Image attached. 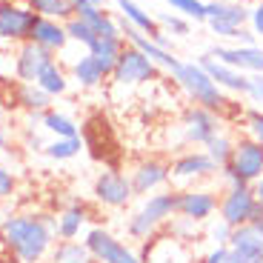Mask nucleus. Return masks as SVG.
<instances>
[{"label": "nucleus", "instance_id": "f257e3e1", "mask_svg": "<svg viewBox=\"0 0 263 263\" xmlns=\"http://www.w3.org/2000/svg\"><path fill=\"white\" fill-rule=\"evenodd\" d=\"M0 229L6 235L12 263H46L58 243L54 215L49 212H9L0 220Z\"/></svg>", "mask_w": 263, "mask_h": 263}, {"label": "nucleus", "instance_id": "f03ea898", "mask_svg": "<svg viewBox=\"0 0 263 263\" xmlns=\"http://www.w3.org/2000/svg\"><path fill=\"white\" fill-rule=\"evenodd\" d=\"M172 80L183 89V95L192 100L195 106H203L209 112L220 115V118H240L243 106L229 100V95L203 72V66L197 60H180V66L172 72Z\"/></svg>", "mask_w": 263, "mask_h": 263}, {"label": "nucleus", "instance_id": "7ed1b4c3", "mask_svg": "<svg viewBox=\"0 0 263 263\" xmlns=\"http://www.w3.org/2000/svg\"><path fill=\"white\" fill-rule=\"evenodd\" d=\"M175 215H178V189H163L155 195L138 197V206L129 209L123 220L126 237L135 243H146L155 235H160Z\"/></svg>", "mask_w": 263, "mask_h": 263}, {"label": "nucleus", "instance_id": "20e7f679", "mask_svg": "<svg viewBox=\"0 0 263 263\" xmlns=\"http://www.w3.org/2000/svg\"><path fill=\"white\" fill-rule=\"evenodd\" d=\"M172 189H189V186H206L220 178V166L209 158L206 149H183L169 160Z\"/></svg>", "mask_w": 263, "mask_h": 263}, {"label": "nucleus", "instance_id": "39448f33", "mask_svg": "<svg viewBox=\"0 0 263 263\" xmlns=\"http://www.w3.org/2000/svg\"><path fill=\"white\" fill-rule=\"evenodd\" d=\"M257 178H263V146L249 135H237L232 160L220 169L217 180H223V186H252Z\"/></svg>", "mask_w": 263, "mask_h": 263}, {"label": "nucleus", "instance_id": "423d86ee", "mask_svg": "<svg viewBox=\"0 0 263 263\" xmlns=\"http://www.w3.org/2000/svg\"><path fill=\"white\" fill-rule=\"evenodd\" d=\"M83 243L95 255L98 263H143L135 243L118 237L106 226H89V232L83 235Z\"/></svg>", "mask_w": 263, "mask_h": 263}, {"label": "nucleus", "instance_id": "0eeeda50", "mask_svg": "<svg viewBox=\"0 0 263 263\" xmlns=\"http://www.w3.org/2000/svg\"><path fill=\"white\" fill-rule=\"evenodd\" d=\"M226 129V120L220 115L209 112L203 106H186L183 112H180V146L192 149V146H200L203 149L212 138H217L220 132Z\"/></svg>", "mask_w": 263, "mask_h": 263}, {"label": "nucleus", "instance_id": "6e6552de", "mask_svg": "<svg viewBox=\"0 0 263 263\" xmlns=\"http://www.w3.org/2000/svg\"><path fill=\"white\" fill-rule=\"evenodd\" d=\"M160 72H163V69H160L158 63H152V60L146 58L140 49H135V46H129V43H126V49L120 52V58H118V63H115L109 80H112L115 86L132 89V86H143V83L158 80Z\"/></svg>", "mask_w": 263, "mask_h": 263}, {"label": "nucleus", "instance_id": "1a4fd4ad", "mask_svg": "<svg viewBox=\"0 0 263 263\" xmlns=\"http://www.w3.org/2000/svg\"><path fill=\"white\" fill-rule=\"evenodd\" d=\"M92 195L103 209H112V212H123L135 203V192H132L129 183V175L120 169H100L92 180Z\"/></svg>", "mask_w": 263, "mask_h": 263}, {"label": "nucleus", "instance_id": "9d476101", "mask_svg": "<svg viewBox=\"0 0 263 263\" xmlns=\"http://www.w3.org/2000/svg\"><path fill=\"white\" fill-rule=\"evenodd\" d=\"M257 212H260V206L252 195V186H223L220 206H217V217L223 223H229L232 229H240L255 220Z\"/></svg>", "mask_w": 263, "mask_h": 263}, {"label": "nucleus", "instance_id": "9b49d317", "mask_svg": "<svg viewBox=\"0 0 263 263\" xmlns=\"http://www.w3.org/2000/svg\"><path fill=\"white\" fill-rule=\"evenodd\" d=\"M37 23V14L20 3V0H0V43L20 46L32 37V29Z\"/></svg>", "mask_w": 263, "mask_h": 263}, {"label": "nucleus", "instance_id": "f8f14e48", "mask_svg": "<svg viewBox=\"0 0 263 263\" xmlns=\"http://www.w3.org/2000/svg\"><path fill=\"white\" fill-rule=\"evenodd\" d=\"M129 175V183L135 197H146L155 195V192L172 189V178H169V160L163 158H140L132 163V169L126 172Z\"/></svg>", "mask_w": 263, "mask_h": 263}, {"label": "nucleus", "instance_id": "ddd939ff", "mask_svg": "<svg viewBox=\"0 0 263 263\" xmlns=\"http://www.w3.org/2000/svg\"><path fill=\"white\" fill-rule=\"evenodd\" d=\"M217 206H220V192L206 186H189V189H178V215L189 217L195 223H209L212 217H217Z\"/></svg>", "mask_w": 263, "mask_h": 263}, {"label": "nucleus", "instance_id": "4468645a", "mask_svg": "<svg viewBox=\"0 0 263 263\" xmlns=\"http://www.w3.org/2000/svg\"><path fill=\"white\" fill-rule=\"evenodd\" d=\"M54 58H58L54 52L37 46V43H32V40L20 43L17 52H14V58H12L14 80H17V83H34V80L40 78V72H43Z\"/></svg>", "mask_w": 263, "mask_h": 263}, {"label": "nucleus", "instance_id": "2eb2a0df", "mask_svg": "<svg viewBox=\"0 0 263 263\" xmlns=\"http://www.w3.org/2000/svg\"><path fill=\"white\" fill-rule=\"evenodd\" d=\"M197 63L203 66V72L209 74V78L215 80L223 92H229V95H246V98L252 95V74H243V72H237V69H232V66L220 63V60L212 58L209 52L200 54V58H197Z\"/></svg>", "mask_w": 263, "mask_h": 263}, {"label": "nucleus", "instance_id": "dca6fc26", "mask_svg": "<svg viewBox=\"0 0 263 263\" xmlns=\"http://www.w3.org/2000/svg\"><path fill=\"white\" fill-rule=\"evenodd\" d=\"M89 220H92V209L86 200H72L54 215V235L58 240H78L89 232Z\"/></svg>", "mask_w": 263, "mask_h": 263}, {"label": "nucleus", "instance_id": "f3484780", "mask_svg": "<svg viewBox=\"0 0 263 263\" xmlns=\"http://www.w3.org/2000/svg\"><path fill=\"white\" fill-rule=\"evenodd\" d=\"M209 54L243 74H263V49L260 46H235V43L232 46H212Z\"/></svg>", "mask_w": 263, "mask_h": 263}, {"label": "nucleus", "instance_id": "a211bd4d", "mask_svg": "<svg viewBox=\"0 0 263 263\" xmlns=\"http://www.w3.org/2000/svg\"><path fill=\"white\" fill-rule=\"evenodd\" d=\"M143 263H192V246H183L178 240H172L166 232L155 235L152 240H146V252H140Z\"/></svg>", "mask_w": 263, "mask_h": 263}, {"label": "nucleus", "instance_id": "6ab92c4d", "mask_svg": "<svg viewBox=\"0 0 263 263\" xmlns=\"http://www.w3.org/2000/svg\"><path fill=\"white\" fill-rule=\"evenodd\" d=\"M249 23V6L243 3H232V0H206V26H246Z\"/></svg>", "mask_w": 263, "mask_h": 263}, {"label": "nucleus", "instance_id": "aec40b11", "mask_svg": "<svg viewBox=\"0 0 263 263\" xmlns=\"http://www.w3.org/2000/svg\"><path fill=\"white\" fill-rule=\"evenodd\" d=\"M29 40L37 43V46H43V49H49V52H54V54L69 46V34H66L63 20H52V17H37Z\"/></svg>", "mask_w": 263, "mask_h": 263}, {"label": "nucleus", "instance_id": "412c9836", "mask_svg": "<svg viewBox=\"0 0 263 263\" xmlns=\"http://www.w3.org/2000/svg\"><path fill=\"white\" fill-rule=\"evenodd\" d=\"M69 78H72L80 89H98L103 80H109V72L103 69V63H100L98 58H92V54L86 52V54H80V58L72 63Z\"/></svg>", "mask_w": 263, "mask_h": 263}, {"label": "nucleus", "instance_id": "4be33fe9", "mask_svg": "<svg viewBox=\"0 0 263 263\" xmlns=\"http://www.w3.org/2000/svg\"><path fill=\"white\" fill-rule=\"evenodd\" d=\"M12 98H14V106L23 109L26 115H43L46 109H52V98L37 83H17Z\"/></svg>", "mask_w": 263, "mask_h": 263}, {"label": "nucleus", "instance_id": "5701e85b", "mask_svg": "<svg viewBox=\"0 0 263 263\" xmlns=\"http://www.w3.org/2000/svg\"><path fill=\"white\" fill-rule=\"evenodd\" d=\"M115 6H118L120 17L126 20V23H132L135 29H140L143 34H149V37H155V34L160 32V23L158 17H152L149 12H146L140 3H135V0H115Z\"/></svg>", "mask_w": 263, "mask_h": 263}, {"label": "nucleus", "instance_id": "b1692460", "mask_svg": "<svg viewBox=\"0 0 263 263\" xmlns=\"http://www.w3.org/2000/svg\"><path fill=\"white\" fill-rule=\"evenodd\" d=\"M126 49V40L120 37H109V34H98V37L92 40V46L86 49V52L92 54V58H98L100 63H103V69L109 74H112V69H115V63H118V58H120V52Z\"/></svg>", "mask_w": 263, "mask_h": 263}, {"label": "nucleus", "instance_id": "393cba45", "mask_svg": "<svg viewBox=\"0 0 263 263\" xmlns=\"http://www.w3.org/2000/svg\"><path fill=\"white\" fill-rule=\"evenodd\" d=\"M46 263H98V260L86 249L83 240H58L49 252Z\"/></svg>", "mask_w": 263, "mask_h": 263}, {"label": "nucleus", "instance_id": "a878e982", "mask_svg": "<svg viewBox=\"0 0 263 263\" xmlns=\"http://www.w3.org/2000/svg\"><path fill=\"white\" fill-rule=\"evenodd\" d=\"M163 232L172 237V240H178V243H183V246H192V249L203 240V223H195V220L180 217V215L172 217Z\"/></svg>", "mask_w": 263, "mask_h": 263}, {"label": "nucleus", "instance_id": "bb28decb", "mask_svg": "<svg viewBox=\"0 0 263 263\" xmlns=\"http://www.w3.org/2000/svg\"><path fill=\"white\" fill-rule=\"evenodd\" d=\"M69 80H72V78H69V72H66L63 66L58 63V58H54L52 63H49L43 72H40V78L34 80V83H37L40 89H43V92H46L49 98L54 100V98H60V95L69 92Z\"/></svg>", "mask_w": 263, "mask_h": 263}, {"label": "nucleus", "instance_id": "cd10ccee", "mask_svg": "<svg viewBox=\"0 0 263 263\" xmlns=\"http://www.w3.org/2000/svg\"><path fill=\"white\" fill-rule=\"evenodd\" d=\"M37 120L43 126V132H49L52 138H80V126L58 109H46L43 115H37Z\"/></svg>", "mask_w": 263, "mask_h": 263}, {"label": "nucleus", "instance_id": "c85d7f7f", "mask_svg": "<svg viewBox=\"0 0 263 263\" xmlns=\"http://www.w3.org/2000/svg\"><path fill=\"white\" fill-rule=\"evenodd\" d=\"M83 138H52L46 143V149H43V155H46L49 160H54V163H66V160L78 158L80 152H83Z\"/></svg>", "mask_w": 263, "mask_h": 263}, {"label": "nucleus", "instance_id": "c756f323", "mask_svg": "<svg viewBox=\"0 0 263 263\" xmlns=\"http://www.w3.org/2000/svg\"><path fill=\"white\" fill-rule=\"evenodd\" d=\"M20 3H26L37 17H52V20H63V23L72 17V6L66 0H20Z\"/></svg>", "mask_w": 263, "mask_h": 263}, {"label": "nucleus", "instance_id": "7c9ffc66", "mask_svg": "<svg viewBox=\"0 0 263 263\" xmlns=\"http://www.w3.org/2000/svg\"><path fill=\"white\" fill-rule=\"evenodd\" d=\"M206 152H209V158L215 160L217 166H220V169H223L226 163H229L232 160V152H235V138H232L229 132H220V135H217V138H212L209 143L203 146Z\"/></svg>", "mask_w": 263, "mask_h": 263}, {"label": "nucleus", "instance_id": "2f4dec72", "mask_svg": "<svg viewBox=\"0 0 263 263\" xmlns=\"http://www.w3.org/2000/svg\"><path fill=\"white\" fill-rule=\"evenodd\" d=\"M163 3H169L172 12L180 14V17L206 23V0H163Z\"/></svg>", "mask_w": 263, "mask_h": 263}, {"label": "nucleus", "instance_id": "473e14b6", "mask_svg": "<svg viewBox=\"0 0 263 263\" xmlns=\"http://www.w3.org/2000/svg\"><path fill=\"white\" fill-rule=\"evenodd\" d=\"M63 26H66V34H69V43H80L83 49H89V46H92V40L98 37V34H95V29L89 26L86 20L74 17V14L66 20Z\"/></svg>", "mask_w": 263, "mask_h": 263}, {"label": "nucleus", "instance_id": "72a5a7b5", "mask_svg": "<svg viewBox=\"0 0 263 263\" xmlns=\"http://www.w3.org/2000/svg\"><path fill=\"white\" fill-rule=\"evenodd\" d=\"M232 226L223 223L220 217H212L209 223H203V240H209V246H229Z\"/></svg>", "mask_w": 263, "mask_h": 263}, {"label": "nucleus", "instance_id": "f704fd0d", "mask_svg": "<svg viewBox=\"0 0 263 263\" xmlns=\"http://www.w3.org/2000/svg\"><path fill=\"white\" fill-rule=\"evenodd\" d=\"M243 126H246V135L252 140L263 146V109H243Z\"/></svg>", "mask_w": 263, "mask_h": 263}, {"label": "nucleus", "instance_id": "c9c22d12", "mask_svg": "<svg viewBox=\"0 0 263 263\" xmlns=\"http://www.w3.org/2000/svg\"><path fill=\"white\" fill-rule=\"evenodd\" d=\"M158 23H160L163 29H169L175 37H186V34L192 32V20L180 17V14H160Z\"/></svg>", "mask_w": 263, "mask_h": 263}, {"label": "nucleus", "instance_id": "e433bc0d", "mask_svg": "<svg viewBox=\"0 0 263 263\" xmlns=\"http://www.w3.org/2000/svg\"><path fill=\"white\" fill-rule=\"evenodd\" d=\"M17 195V172L0 163V200H12Z\"/></svg>", "mask_w": 263, "mask_h": 263}, {"label": "nucleus", "instance_id": "4c0bfd02", "mask_svg": "<svg viewBox=\"0 0 263 263\" xmlns=\"http://www.w3.org/2000/svg\"><path fill=\"white\" fill-rule=\"evenodd\" d=\"M40 132H43V126H40V123H37V129H34V126H23V129H20V138L26 140V149H32V152H43V149H46L49 140L40 138Z\"/></svg>", "mask_w": 263, "mask_h": 263}, {"label": "nucleus", "instance_id": "58836bf2", "mask_svg": "<svg viewBox=\"0 0 263 263\" xmlns=\"http://www.w3.org/2000/svg\"><path fill=\"white\" fill-rule=\"evenodd\" d=\"M249 23H252V32L257 34V40H263V0L249 6Z\"/></svg>", "mask_w": 263, "mask_h": 263}, {"label": "nucleus", "instance_id": "ea45409f", "mask_svg": "<svg viewBox=\"0 0 263 263\" xmlns=\"http://www.w3.org/2000/svg\"><path fill=\"white\" fill-rule=\"evenodd\" d=\"M226 255H229V246H209L197 260L200 263H226Z\"/></svg>", "mask_w": 263, "mask_h": 263}, {"label": "nucleus", "instance_id": "a19ab883", "mask_svg": "<svg viewBox=\"0 0 263 263\" xmlns=\"http://www.w3.org/2000/svg\"><path fill=\"white\" fill-rule=\"evenodd\" d=\"M226 263H263V260H255V257L243 255V252H237V249H229V255H226Z\"/></svg>", "mask_w": 263, "mask_h": 263}, {"label": "nucleus", "instance_id": "79ce46f5", "mask_svg": "<svg viewBox=\"0 0 263 263\" xmlns=\"http://www.w3.org/2000/svg\"><path fill=\"white\" fill-rule=\"evenodd\" d=\"M257 103H263V74H252V95Z\"/></svg>", "mask_w": 263, "mask_h": 263}, {"label": "nucleus", "instance_id": "37998d69", "mask_svg": "<svg viewBox=\"0 0 263 263\" xmlns=\"http://www.w3.org/2000/svg\"><path fill=\"white\" fill-rule=\"evenodd\" d=\"M69 6H72V14L78 12V9H86V6H103V0H66Z\"/></svg>", "mask_w": 263, "mask_h": 263}, {"label": "nucleus", "instance_id": "c03bdc74", "mask_svg": "<svg viewBox=\"0 0 263 263\" xmlns=\"http://www.w3.org/2000/svg\"><path fill=\"white\" fill-rule=\"evenodd\" d=\"M0 263H12V255H9V243H6L3 229H0Z\"/></svg>", "mask_w": 263, "mask_h": 263}, {"label": "nucleus", "instance_id": "a18cd8bd", "mask_svg": "<svg viewBox=\"0 0 263 263\" xmlns=\"http://www.w3.org/2000/svg\"><path fill=\"white\" fill-rule=\"evenodd\" d=\"M252 195H255L257 206H260V209H263V178H257L255 183H252Z\"/></svg>", "mask_w": 263, "mask_h": 263}, {"label": "nucleus", "instance_id": "49530a36", "mask_svg": "<svg viewBox=\"0 0 263 263\" xmlns=\"http://www.w3.org/2000/svg\"><path fill=\"white\" fill-rule=\"evenodd\" d=\"M6 146H9V129H6V123L0 120V152L6 149Z\"/></svg>", "mask_w": 263, "mask_h": 263}, {"label": "nucleus", "instance_id": "de8ad7c7", "mask_svg": "<svg viewBox=\"0 0 263 263\" xmlns=\"http://www.w3.org/2000/svg\"><path fill=\"white\" fill-rule=\"evenodd\" d=\"M252 226H255V229L260 232V237H263V209H260V212H257V215H255V220H252Z\"/></svg>", "mask_w": 263, "mask_h": 263}, {"label": "nucleus", "instance_id": "09e8293b", "mask_svg": "<svg viewBox=\"0 0 263 263\" xmlns=\"http://www.w3.org/2000/svg\"><path fill=\"white\" fill-rule=\"evenodd\" d=\"M192 263H200V260H197V257H195V260H192Z\"/></svg>", "mask_w": 263, "mask_h": 263}]
</instances>
